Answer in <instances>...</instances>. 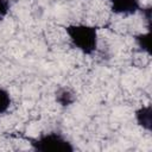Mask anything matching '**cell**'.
Instances as JSON below:
<instances>
[{"label":"cell","mask_w":152,"mask_h":152,"mask_svg":"<svg viewBox=\"0 0 152 152\" xmlns=\"http://www.w3.org/2000/svg\"><path fill=\"white\" fill-rule=\"evenodd\" d=\"M12 103H13V99L10 90L0 86V115L6 114L11 109Z\"/></svg>","instance_id":"6"},{"label":"cell","mask_w":152,"mask_h":152,"mask_svg":"<svg viewBox=\"0 0 152 152\" xmlns=\"http://www.w3.org/2000/svg\"><path fill=\"white\" fill-rule=\"evenodd\" d=\"M32 150L36 152H74V144L61 132L49 131L36 137L27 138Z\"/></svg>","instance_id":"2"},{"label":"cell","mask_w":152,"mask_h":152,"mask_svg":"<svg viewBox=\"0 0 152 152\" xmlns=\"http://www.w3.org/2000/svg\"><path fill=\"white\" fill-rule=\"evenodd\" d=\"M74 100H75L74 94L68 89H59L56 93V101L63 107L70 106L74 102Z\"/></svg>","instance_id":"7"},{"label":"cell","mask_w":152,"mask_h":152,"mask_svg":"<svg viewBox=\"0 0 152 152\" xmlns=\"http://www.w3.org/2000/svg\"><path fill=\"white\" fill-rule=\"evenodd\" d=\"M109 11L115 15L131 17L142 8L141 0H108Z\"/></svg>","instance_id":"3"},{"label":"cell","mask_w":152,"mask_h":152,"mask_svg":"<svg viewBox=\"0 0 152 152\" xmlns=\"http://www.w3.org/2000/svg\"><path fill=\"white\" fill-rule=\"evenodd\" d=\"M133 40L138 49L141 52L147 53L148 56L151 55V49H150V42H151V30L147 28L146 32H139L133 36Z\"/></svg>","instance_id":"5"},{"label":"cell","mask_w":152,"mask_h":152,"mask_svg":"<svg viewBox=\"0 0 152 152\" xmlns=\"http://www.w3.org/2000/svg\"><path fill=\"white\" fill-rule=\"evenodd\" d=\"M12 2L11 0H0V20L5 19L11 11Z\"/></svg>","instance_id":"8"},{"label":"cell","mask_w":152,"mask_h":152,"mask_svg":"<svg viewBox=\"0 0 152 152\" xmlns=\"http://www.w3.org/2000/svg\"><path fill=\"white\" fill-rule=\"evenodd\" d=\"M134 120L135 124L141 127L144 131L150 133L152 131V106L148 104H141L134 110Z\"/></svg>","instance_id":"4"},{"label":"cell","mask_w":152,"mask_h":152,"mask_svg":"<svg viewBox=\"0 0 152 152\" xmlns=\"http://www.w3.org/2000/svg\"><path fill=\"white\" fill-rule=\"evenodd\" d=\"M70 45L84 56H93L99 49V26L88 23H70L64 27Z\"/></svg>","instance_id":"1"}]
</instances>
